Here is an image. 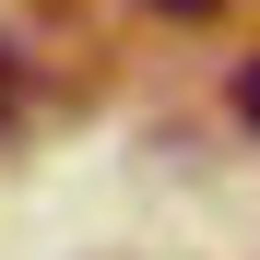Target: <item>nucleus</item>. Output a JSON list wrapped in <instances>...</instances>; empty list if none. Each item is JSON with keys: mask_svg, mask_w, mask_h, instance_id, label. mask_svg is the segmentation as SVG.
<instances>
[{"mask_svg": "<svg viewBox=\"0 0 260 260\" xmlns=\"http://www.w3.org/2000/svg\"><path fill=\"white\" fill-rule=\"evenodd\" d=\"M142 12H166V24H201V12H225V0H142Z\"/></svg>", "mask_w": 260, "mask_h": 260, "instance_id": "2", "label": "nucleus"}, {"mask_svg": "<svg viewBox=\"0 0 260 260\" xmlns=\"http://www.w3.org/2000/svg\"><path fill=\"white\" fill-rule=\"evenodd\" d=\"M12 107H24V59L0 48V118H12Z\"/></svg>", "mask_w": 260, "mask_h": 260, "instance_id": "3", "label": "nucleus"}, {"mask_svg": "<svg viewBox=\"0 0 260 260\" xmlns=\"http://www.w3.org/2000/svg\"><path fill=\"white\" fill-rule=\"evenodd\" d=\"M237 118L260 130V59H237Z\"/></svg>", "mask_w": 260, "mask_h": 260, "instance_id": "1", "label": "nucleus"}]
</instances>
